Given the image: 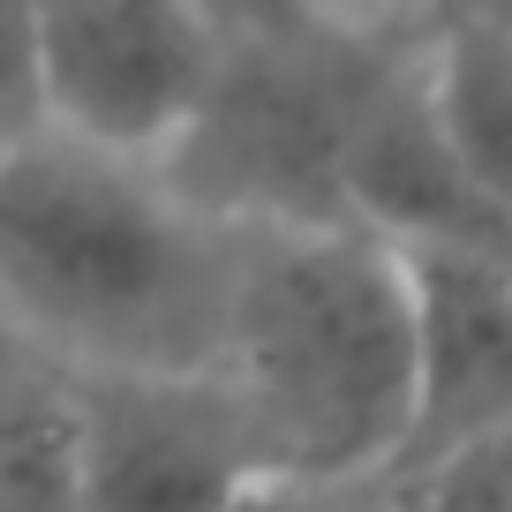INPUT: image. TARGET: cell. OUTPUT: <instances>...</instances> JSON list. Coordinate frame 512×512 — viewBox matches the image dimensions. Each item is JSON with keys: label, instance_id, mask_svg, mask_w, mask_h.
I'll return each instance as SVG.
<instances>
[{"label": "cell", "instance_id": "cell-1", "mask_svg": "<svg viewBox=\"0 0 512 512\" xmlns=\"http://www.w3.org/2000/svg\"><path fill=\"white\" fill-rule=\"evenodd\" d=\"M264 226L38 128L0 159V317L68 377H211Z\"/></svg>", "mask_w": 512, "mask_h": 512}, {"label": "cell", "instance_id": "cell-2", "mask_svg": "<svg viewBox=\"0 0 512 512\" xmlns=\"http://www.w3.org/2000/svg\"><path fill=\"white\" fill-rule=\"evenodd\" d=\"M211 384L234 407L264 482L339 497L384 490L415 400L400 249L362 226H264L241 264Z\"/></svg>", "mask_w": 512, "mask_h": 512}, {"label": "cell", "instance_id": "cell-3", "mask_svg": "<svg viewBox=\"0 0 512 512\" xmlns=\"http://www.w3.org/2000/svg\"><path fill=\"white\" fill-rule=\"evenodd\" d=\"M415 16L219 8V76L196 128L159 166L166 189L226 226H347L339 166L377 83L407 61Z\"/></svg>", "mask_w": 512, "mask_h": 512}, {"label": "cell", "instance_id": "cell-4", "mask_svg": "<svg viewBox=\"0 0 512 512\" xmlns=\"http://www.w3.org/2000/svg\"><path fill=\"white\" fill-rule=\"evenodd\" d=\"M46 136L121 166H166L219 76V8L68 0L31 8Z\"/></svg>", "mask_w": 512, "mask_h": 512}, {"label": "cell", "instance_id": "cell-5", "mask_svg": "<svg viewBox=\"0 0 512 512\" xmlns=\"http://www.w3.org/2000/svg\"><path fill=\"white\" fill-rule=\"evenodd\" d=\"M264 482L211 377H76V512H226Z\"/></svg>", "mask_w": 512, "mask_h": 512}, {"label": "cell", "instance_id": "cell-6", "mask_svg": "<svg viewBox=\"0 0 512 512\" xmlns=\"http://www.w3.org/2000/svg\"><path fill=\"white\" fill-rule=\"evenodd\" d=\"M400 272L415 332V400L384 490L422 482L452 452L512 422V264L467 249H400Z\"/></svg>", "mask_w": 512, "mask_h": 512}, {"label": "cell", "instance_id": "cell-7", "mask_svg": "<svg viewBox=\"0 0 512 512\" xmlns=\"http://www.w3.org/2000/svg\"><path fill=\"white\" fill-rule=\"evenodd\" d=\"M415 83L452 166L512 219V8H445L415 31Z\"/></svg>", "mask_w": 512, "mask_h": 512}, {"label": "cell", "instance_id": "cell-8", "mask_svg": "<svg viewBox=\"0 0 512 512\" xmlns=\"http://www.w3.org/2000/svg\"><path fill=\"white\" fill-rule=\"evenodd\" d=\"M0 512H76V377L0 317Z\"/></svg>", "mask_w": 512, "mask_h": 512}, {"label": "cell", "instance_id": "cell-9", "mask_svg": "<svg viewBox=\"0 0 512 512\" xmlns=\"http://www.w3.org/2000/svg\"><path fill=\"white\" fill-rule=\"evenodd\" d=\"M400 490H415L430 512H512V422L452 452L422 482H400Z\"/></svg>", "mask_w": 512, "mask_h": 512}, {"label": "cell", "instance_id": "cell-10", "mask_svg": "<svg viewBox=\"0 0 512 512\" xmlns=\"http://www.w3.org/2000/svg\"><path fill=\"white\" fill-rule=\"evenodd\" d=\"M46 113H38V31L31 8H0V159L31 144Z\"/></svg>", "mask_w": 512, "mask_h": 512}, {"label": "cell", "instance_id": "cell-11", "mask_svg": "<svg viewBox=\"0 0 512 512\" xmlns=\"http://www.w3.org/2000/svg\"><path fill=\"white\" fill-rule=\"evenodd\" d=\"M362 497V490H354ZM347 497L339 490H302V482H249V490L234 497L226 512H339Z\"/></svg>", "mask_w": 512, "mask_h": 512}, {"label": "cell", "instance_id": "cell-12", "mask_svg": "<svg viewBox=\"0 0 512 512\" xmlns=\"http://www.w3.org/2000/svg\"><path fill=\"white\" fill-rule=\"evenodd\" d=\"M339 512H430L415 490H362V497H347Z\"/></svg>", "mask_w": 512, "mask_h": 512}]
</instances>
